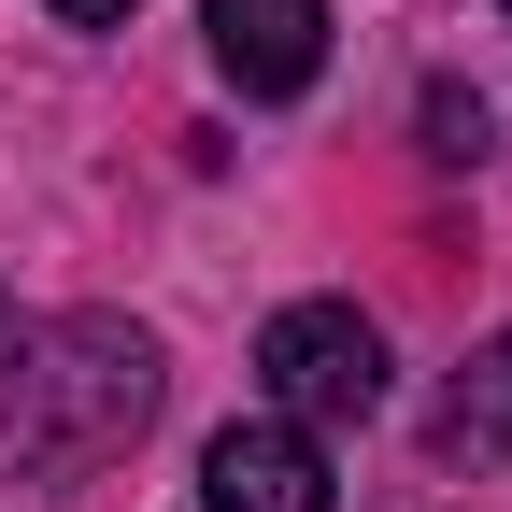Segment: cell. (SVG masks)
I'll return each mask as SVG.
<instances>
[{
  "instance_id": "cell-1",
  "label": "cell",
  "mask_w": 512,
  "mask_h": 512,
  "mask_svg": "<svg viewBox=\"0 0 512 512\" xmlns=\"http://www.w3.org/2000/svg\"><path fill=\"white\" fill-rule=\"evenodd\" d=\"M157 413V342L128 328V313H72V328H43V356L15 370V413H0V456L15 470H100L128 456Z\"/></svg>"
},
{
  "instance_id": "cell-2",
  "label": "cell",
  "mask_w": 512,
  "mask_h": 512,
  "mask_svg": "<svg viewBox=\"0 0 512 512\" xmlns=\"http://www.w3.org/2000/svg\"><path fill=\"white\" fill-rule=\"evenodd\" d=\"M256 384L285 427H356V413H384V328L356 299H285L256 328Z\"/></svg>"
},
{
  "instance_id": "cell-3",
  "label": "cell",
  "mask_w": 512,
  "mask_h": 512,
  "mask_svg": "<svg viewBox=\"0 0 512 512\" xmlns=\"http://www.w3.org/2000/svg\"><path fill=\"white\" fill-rule=\"evenodd\" d=\"M200 498L214 512H328V441L285 413H242L200 441Z\"/></svg>"
},
{
  "instance_id": "cell-4",
  "label": "cell",
  "mask_w": 512,
  "mask_h": 512,
  "mask_svg": "<svg viewBox=\"0 0 512 512\" xmlns=\"http://www.w3.org/2000/svg\"><path fill=\"white\" fill-rule=\"evenodd\" d=\"M214 72L242 100H299L328 72V0H214Z\"/></svg>"
},
{
  "instance_id": "cell-5",
  "label": "cell",
  "mask_w": 512,
  "mask_h": 512,
  "mask_svg": "<svg viewBox=\"0 0 512 512\" xmlns=\"http://www.w3.org/2000/svg\"><path fill=\"white\" fill-rule=\"evenodd\" d=\"M441 456H512V328L456 370V399H441Z\"/></svg>"
},
{
  "instance_id": "cell-6",
  "label": "cell",
  "mask_w": 512,
  "mask_h": 512,
  "mask_svg": "<svg viewBox=\"0 0 512 512\" xmlns=\"http://www.w3.org/2000/svg\"><path fill=\"white\" fill-rule=\"evenodd\" d=\"M427 157H441V171L484 157V100H470V86H427Z\"/></svg>"
},
{
  "instance_id": "cell-7",
  "label": "cell",
  "mask_w": 512,
  "mask_h": 512,
  "mask_svg": "<svg viewBox=\"0 0 512 512\" xmlns=\"http://www.w3.org/2000/svg\"><path fill=\"white\" fill-rule=\"evenodd\" d=\"M57 15H72V29H114V15H128V0H57Z\"/></svg>"
}]
</instances>
